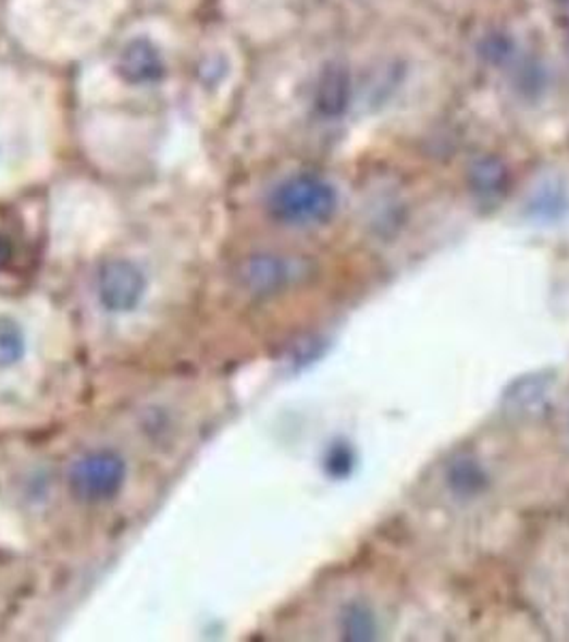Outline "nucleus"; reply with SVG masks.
Returning <instances> with one entry per match:
<instances>
[{
	"mask_svg": "<svg viewBox=\"0 0 569 642\" xmlns=\"http://www.w3.org/2000/svg\"><path fill=\"white\" fill-rule=\"evenodd\" d=\"M338 208L336 189L313 174H296L279 183L268 197V214L292 227L327 223Z\"/></svg>",
	"mask_w": 569,
	"mask_h": 642,
	"instance_id": "1",
	"label": "nucleus"
},
{
	"mask_svg": "<svg viewBox=\"0 0 569 642\" xmlns=\"http://www.w3.org/2000/svg\"><path fill=\"white\" fill-rule=\"evenodd\" d=\"M127 462L116 449H92L79 456L66 476V486L79 504H108L123 491Z\"/></svg>",
	"mask_w": 569,
	"mask_h": 642,
	"instance_id": "2",
	"label": "nucleus"
},
{
	"mask_svg": "<svg viewBox=\"0 0 569 642\" xmlns=\"http://www.w3.org/2000/svg\"><path fill=\"white\" fill-rule=\"evenodd\" d=\"M146 287L148 281L141 268L123 257L103 261L97 272V296L110 313H131L137 309Z\"/></svg>",
	"mask_w": 569,
	"mask_h": 642,
	"instance_id": "3",
	"label": "nucleus"
},
{
	"mask_svg": "<svg viewBox=\"0 0 569 642\" xmlns=\"http://www.w3.org/2000/svg\"><path fill=\"white\" fill-rule=\"evenodd\" d=\"M298 276L292 259L272 254L249 257L238 270L240 285L257 296H268L285 289Z\"/></svg>",
	"mask_w": 569,
	"mask_h": 642,
	"instance_id": "4",
	"label": "nucleus"
},
{
	"mask_svg": "<svg viewBox=\"0 0 569 642\" xmlns=\"http://www.w3.org/2000/svg\"><path fill=\"white\" fill-rule=\"evenodd\" d=\"M119 71L131 84H150L163 75L161 52L148 39H133L119 59Z\"/></svg>",
	"mask_w": 569,
	"mask_h": 642,
	"instance_id": "5",
	"label": "nucleus"
},
{
	"mask_svg": "<svg viewBox=\"0 0 569 642\" xmlns=\"http://www.w3.org/2000/svg\"><path fill=\"white\" fill-rule=\"evenodd\" d=\"M447 489L458 499H473L484 493L488 476L473 456H458L447 465Z\"/></svg>",
	"mask_w": 569,
	"mask_h": 642,
	"instance_id": "6",
	"label": "nucleus"
},
{
	"mask_svg": "<svg viewBox=\"0 0 569 642\" xmlns=\"http://www.w3.org/2000/svg\"><path fill=\"white\" fill-rule=\"evenodd\" d=\"M349 101V77L343 69H327L317 86V108L325 116H338Z\"/></svg>",
	"mask_w": 569,
	"mask_h": 642,
	"instance_id": "7",
	"label": "nucleus"
},
{
	"mask_svg": "<svg viewBox=\"0 0 569 642\" xmlns=\"http://www.w3.org/2000/svg\"><path fill=\"white\" fill-rule=\"evenodd\" d=\"M507 185L506 168L497 159H482L473 170H471V187L473 192L491 197L499 195Z\"/></svg>",
	"mask_w": 569,
	"mask_h": 642,
	"instance_id": "8",
	"label": "nucleus"
},
{
	"mask_svg": "<svg viewBox=\"0 0 569 642\" xmlns=\"http://www.w3.org/2000/svg\"><path fill=\"white\" fill-rule=\"evenodd\" d=\"M26 338L20 323L0 316V369H9L24 358Z\"/></svg>",
	"mask_w": 569,
	"mask_h": 642,
	"instance_id": "9",
	"label": "nucleus"
},
{
	"mask_svg": "<svg viewBox=\"0 0 569 642\" xmlns=\"http://www.w3.org/2000/svg\"><path fill=\"white\" fill-rule=\"evenodd\" d=\"M341 621H343V634L349 641H367V639H373L375 634V619L360 604L347 606Z\"/></svg>",
	"mask_w": 569,
	"mask_h": 642,
	"instance_id": "10",
	"label": "nucleus"
},
{
	"mask_svg": "<svg viewBox=\"0 0 569 642\" xmlns=\"http://www.w3.org/2000/svg\"><path fill=\"white\" fill-rule=\"evenodd\" d=\"M354 465H356V454L347 442H336L325 452L323 467H325L327 476H332L336 480L347 478L354 471Z\"/></svg>",
	"mask_w": 569,
	"mask_h": 642,
	"instance_id": "11",
	"label": "nucleus"
},
{
	"mask_svg": "<svg viewBox=\"0 0 569 642\" xmlns=\"http://www.w3.org/2000/svg\"><path fill=\"white\" fill-rule=\"evenodd\" d=\"M11 256H13V247H11L9 238L0 234V270L7 268V263L11 261Z\"/></svg>",
	"mask_w": 569,
	"mask_h": 642,
	"instance_id": "12",
	"label": "nucleus"
},
{
	"mask_svg": "<svg viewBox=\"0 0 569 642\" xmlns=\"http://www.w3.org/2000/svg\"><path fill=\"white\" fill-rule=\"evenodd\" d=\"M559 2H564V4H569V0H559Z\"/></svg>",
	"mask_w": 569,
	"mask_h": 642,
	"instance_id": "13",
	"label": "nucleus"
}]
</instances>
